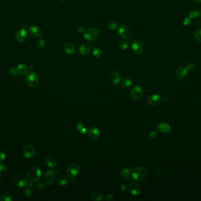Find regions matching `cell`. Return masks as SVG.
<instances>
[{
	"label": "cell",
	"instance_id": "f546056e",
	"mask_svg": "<svg viewBox=\"0 0 201 201\" xmlns=\"http://www.w3.org/2000/svg\"><path fill=\"white\" fill-rule=\"evenodd\" d=\"M7 173V169L5 165L0 163V178H4Z\"/></svg>",
	"mask_w": 201,
	"mask_h": 201
},
{
	"label": "cell",
	"instance_id": "7402d4cb",
	"mask_svg": "<svg viewBox=\"0 0 201 201\" xmlns=\"http://www.w3.org/2000/svg\"><path fill=\"white\" fill-rule=\"evenodd\" d=\"M132 174V168H124L121 170V176L122 179L125 180H128L130 179V177Z\"/></svg>",
	"mask_w": 201,
	"mask_h": 201
},
{
	"label": "cell",
	"instance_id": "8d00e7d4",
	"mask_svg": "<svg viewBox=\"0 0 201 201\" xmlns=\"http://www.w3.org/2000/svg\"><path fill=\"white\" fill-rule=\"evenodd\" d=\"M117 27V23L115 21H111L108 24V28L111 30H114Z\"/></svg>",
	"mask_w": 201,
	"mask_h": 201
},
{
	"label": "cell",
	"instance_id": "836d02e7",
	"mask_svg": "<svg viewBox=\"0 0 201 201\" xmlns=\"http://www.w3.org/2000/svg\"><path fill=\"white\" fill-rule=\"evenodd\" d=\"M23 196L26 199H30L32 196V193H31L30 189H25L23 192Z\"/></svg>",
	"mask_w": 201,
	"mask_h": 201
},
{
	"label": "cell",
	"instance_id": "bcb514c9",
	"mask_svg": "<svg viewBox=\"0 0 201 201\" xmlns=\"http://www.w3.org/2000/svg\"><path fill=\"white\" fill-rule=\"evenodd\" d=\"M106 199L107 201H112V200L114 199V197H113V196H112V195L109 194V195H107V196H106Z\"/></svg>",
	"mask_w": 201,
	"mask_h": 201
},
{
	"label": "cell",
	"instance_id": "8fae6325",
	"mask_svg": "<svg viewBox=\"0 0 201 201\" xmlns=\"http://www.w3.org/2000/svg\"><path fill=\"white\" fill-rule=\"evenodd\" d=\"M143 91L141 87L138 85L134 86L131 90V96L135 100H140L142 98Z\"/></svg>",
	"mask_w": 201,
	"mask_h": 201
},
{
	"label": "cell",
	"instance_id": "d6a6232c",
	"mask_svg": "<svg viewBox=\"0 0 201 201\" xmlns=\"http://www.w3.org/2000/svg\"><path fill=\"white\" fill-rule=\"evenodd\" d=\"M200 12L199 11L197 10H192L191 11L189 12V18L190 19H193V18H195L198 17H199L200 15Z\"/></svg>",
	"mask_w": 201,
	"mask_h": 201
},
{
	"label": "cell",
	"instance_id": "b9f144b4",
	"mask_svg": "<svg viewBox=\"0 0 201 201\" xmlns=\"http://www.w3.org/2000/svg\"><path fill=\"white\" fill-rule=\"evenodd\" d=\"M5 153L2 152V151H0V162H2L5 160Z\"/></svg>",
	"mask_w": 201,
	"mask_h": 201
},
{
	"label": "cell",
	"instance_id": "e575fe53",
	"mask_svg": "<svg viewBox=\"0 0 201 201\" xmlns=\"http://www.w3.org/2000/svg\"><path fill=\"white\" fill-rule=\"evenodd\" d=\"M194 37L196 40L199 42H201V29H199L195 32Z\"/></svg>",
	"mask_w": 201,
	"mask_h": 201
},
{
	"label": "cell",
	"instance_id": "44dd1931",
	"mask_svg": "<svg viewBox=\"0 0 201 201\" xmlns=\"http://www.w3.org/2000/svg\"><path fill=\"white\" fill-rule=\"evenodd\" d=\"M158 130L160 133H166L170 131L171 127L168 124L166 123H161L158 125Z\"/></svg>",
	"mask_w": 201,
	"mask_h": 201
},
{
	"label": "cell",
	"instance_id": "d590c367",
	"mask_svg": "<svg viewBox=\"0 0 201 201\" xmlns=\"http://www.w3.org/2000/svg\"><path fill=\"white\" fill-rule=\"evenodd\" d=\"M45 45V42L43 39H40L37 42V46L40 49H42Z\"/></svg>",
	"mask_w": 201,
	"mask_h": 201
},
{
	"label": "cell",
	"instance_id": "484cf974",
	"mask_svg": "<svg viewBox=\"0 0 201 201\" xmlns=\"http://www.w3.org/2000/svg\"><path fill=\"white\" fill-rule=\"evenodd\" d=\"M16 70L18 73L20 74H24L27 73V72L28 71V67L24 64H20L17 66Z\"/></svg>",
	"mask_w": 201,
	"mask_h": 201
},
{
	"label": "cell",
	"instance_id": "f1b7e54d",
	"mask_svg": "<svg viewBox=\"0 0 201 201\" xmlns=\"http://www.w3.org/2000/svg\"><path fill=\"white\" fill-rule=\"evenodd\" d=\"M129 45V42L128 40H122L119 43V48L121 50H127Z\"/></svg>",
	"mask_w": 201,
	"mask_h": 201
},
{
	"label": "cell",
	"instance_id": "9c48e42d",
	"mask_svg": "<svg viewBox=\"0 0 201 201\" xmlns=\"http://www.w3.org/2000/svg\"><path fill=\"white\" fill-rule=\"evenodd\" d=\"M56 178V173L54 171L50 170L45 173L44 181L48 185H51L54 182Z\"/></svg>",
	"mask_w": 201,
	"mask_h": 201
},
{
	"label": "cell",
	"instance_id": "7c38bea8",
	"mask_svg": "<svg viewBox=\"0 0 201 201\" xmlns=\"http://www.w3.org/2000/svg\"><path fill=\"white\" fill-rule=\"evenodd\" d=\"M28 32L29 34L35 38L40 37L42 36V31L38 26L32 25L28 29Z\"/></svg>",
	"mask_w": 201,
	"mask_h": 201
},
{
	"label": "cell",
	"instance_id": "ffe728a7",
	"mask_svg": "<svg viewBox=\"0 0 201 201\" xmlns=\"http://www.w3.org/2000/svg\"><path fill=\"white\" fill-rule=\"evenodd\" d=\"M121 79V74L118 71H114L112 72L111 75V83L114 85H118Z\"/></svg>",
	"mask_w": 201,
	"mask_h": 201
},
{
	"label": "cell",
	"instance_id": "5bb4252c",
	"mask_svg": "<svg viewBox=\"0 0 201 201\" xmlns=\"http://www.w3.org/2000/svg\"><path fill=\"white\" fill-rule=\"evenodd\" d=\"M27 31L24 29H20L16 34V39L20 43H22L25 42L27 39Z\"/></svg>",
	"mask_w": 201,
	"mask_h": 201
},
{
	"label": "cell",
	"instance_id": "3957f363",
	"mask_svg": "<svg viewBox=\"0 0 201 201\" xmlns=\"http://www.w3.org/2000/svg\"><path fill=\"white\" fill-rule=\"evenodd\" d=\"M13 181L15 185L17 187H25L27 185V179L26 176L21 173H16L14 175Z\"/></svg>",
	"mask_w": 201,
	"mask_h": 201
},
{
	"label": "cell",
	"instance_id": "30bf717a",
	"mask_svg": "<svg viewBox=\"0 0 201 201\" xmlns=\"http://www.w3.org/2000/svg\"><path fill=\"white\" fill-rule=\"evenodd\" d=\"M118 33L123 39H128L131 34L129 28L123 24L118 27Z\"/></svg>",
	"mask_w": 201,
	"mask_h": 201
},
{
	"label": "cell",
	"instance_id": "e0dca14e",
	"mask_svg": "<svg viewBox=\"0 0 201 201\" xmlns=\"http://www.w3.org/2000/svg\"><path fill=\"white\" fill-rule=\"evenodd\" d=\"M92 46L89 43H84L81 45L79 48V53L82 56L88 54L91 50Z\"/></svg>",
	"mask_w": 201,
	"mask_h": 201
},
{
	"label": "cell",
	"instance_id": "4fadbf2b",
	"mask_svg": "<svg viewBox=\"0 0 201 201\" xmlns=\"http://www.w3.org/2000/svg\"><path fill=\"white\" fill-rule=\"evenodd\" d=\"M129 192L134 196H137L140 194L141 192V188L139 185L135 183H132L128 186Z\"/></svg>",
	"mask_w": 201,
	"mask_h": 201
},
{
	"label": "cell",
	"instance_id": "cb8c5ba5",
	"mask_svg": "<svg viewBox=\"0 0 201 201\" xmlns=\"http://www.w3.org/2000/svg\"><path fill=\"white\" fill-rule=\"evenodd\" d=\"M68 179L67 176H64V175H61V176H59L57 179V182L58 184H59V185L61 186H65L68 183Z\"/></svg>",
	"mask_w": 201,
	"mask_h": 201
},
{
	"label": "cell",
	"instance_id": "ac0fdd59",
	"mask_svg": "<svg viewBox=\"0 0 201 201\" xmlns=\"http://www.w3.org/2000/svg\"><path fill=\"white\" fill-rule=\"evenodd\" d=\"M88 135L91 139L97 140L100 136V131L96 128H91L88 130Z\"/></svg>",
	"mask_w": 201,
	"mask_h": 201
},
{
	"label": "cell",
	"instance_id": "5b68a950",
	"mask_svg": "<svg viewBox=\"0 0 201 201\" xmlns=\"http://www.w3.org/2000/svg\"><path fill=\"white\" fill-rule=\"evenodd\" d=\"M100 36V31L97 29H88L84 32V38L88 41H94Z\"/></svg>",
	"mask_w": 201,
	"mask_h": 201
},
{
	"label": "cell",
	"instance_id": "ab89813d",
	"mask_svg": "<svg viewBox=\"0 0 201 201\" xmlns=\"http://www.w3.org/2000/svg\"><path fill=\"white\" fill-rule=\"evenodd\" d=\"M10 74L12 75V76H17L18 74V72H17V70L15 69V68H11L10 70Z\"/></svg>",
	"mask_w": 201,
	"mask_h": 201
},
{
	"label": "cell",
	"instance_id": "83f0119b",
	"mask_svg": "<svg viewBox=\"0 0 201 201\" xmlns=\"http://www.w3.org/2000/svg\"><path fill=\"white\" fill-rule=\"evenodd\" d=\"M133 85V81L129 78H125L122 81V85L125 88H128Z\"/></svg>",
	"mask_w": 201,
	"mask_h": 201
},
{
	"label": "cell",
	"instance_id": "d6986e66",
	"mask_svg": "<svg viewBox=\"0 0 201 201\" xmlns=\"http://www.w3.org/2000/svg\"><path fill=\"white\" fill-rule=\"evenodd\" d=\"M64 49L65 52L68 55H72L75 52V46L71 43L68 42L64 44Z\"/></svg>",
	"mask_w": 201,
	"mask_h": 201
},
{
	"label": "cell",
	"instance_id": "ee69618b",
	"mask_svg": "<svg viewBox=\"0 0 201 201\" xmlns=\"http://www.w3.org/2000/svg\"><path fill=\"white\" fill-rule=\"evenodd\" d=\"M77 30H78V32H80V33H84V32H85V31H86V29H84V27H82V26L78 27V29Z\"/></svg>",
	"mask_w": 201,
	"mask_h": 201
},
{
	"label": "cell",
	"instance_id": "74e56055",
	"mask_svg": "<svg viewBox=\"0 0 201 201\" xmlns=\"http://www.w3.org/2000/svg\"><path fill=\"white\" fill-rule=\"evenodd\" d=\"M187 68L188 70H192L195 68V64L194 63L192 62H189L187 64Z\"/></svg>",
	"mask_w": 201,
	"mask_h": 201
},
{
	"label": "cell",
	"instance_id": "7a4b0ae2",
	"mask_svg": "<svg viewBox=\"0 0 201 201\" xmlns=\"http://www.w3.org/2000/svg\"><path fill=\"white\" fill-rule=\"evenodd\" d=\"M41 176V171L38 167H32L27 172V178L29 181L34 183L39 181Z\"/></svg>",
	"mask_w": 201,
	"mask_h": 201
},
{
	"label": "cell",
	"instance_id": "603a6c76",
	"mask_svg": "<svg viewBox=\"0 0 201 201\" xmlns=\"http://www.w3.org/2000/svg\"><path fill=\"white\" fill-rule=\"evenodd\" d=\"M45 163L48 168H54L56 166L57 162L52 157H47L45 159Z\"/></svg>",
	"mask_w": 201,
	"mask_h": 201
},
{
	"label": "cell",
	"instance_id": "f35d334b",
	"mask_svg": "<svg viewBox=\"0 0 201 201\" xmlns=\"http://www.w3.org/2000/svg\"><path fill=\"white\" fill-rule=\"evenodd\" d=\"M190 20H191V19L189 18H185L184 20V21H183V23H184V24L185 26H189V25L190 24V22H191Z\"/></svg>",
	"mask_w": 201,
	"mask_h": 201
},
{
	"label": "cell",
	"instance_id": "681fc988",
	"mask_svg": "<svg viewBox=\"0 0 201 201\" xmlns=\"http://www.w3.org/2000/svg\"><path fill=\"white\" fill-rule=\"evenodd\" d=\"M61 1H62V2H65V1H66L67 0H60Z\"/></svg>",
	"mask_w": 201,
	"mask_h": 201
},
{
	"label": "cell",
	"instance_id": "60d3db41",
	"mask_svg": "<svg viewBox=\"0 0 201 201\" xmlns=\"http://www.w3.org/2000/svg\"><path fill=\"white\" fill-rule=\"evenodd\" d=\"M37 187L40 190H43L45 189V185H44L43 183H38L37 185Z\"/></svg>",
	"mask_w": 201,
	"mask_h": 201
},
{
	"label": "cell",
	"instance_id": "ba28073f",
	"mask_svg": "<svg viewBox=\"0 0 201 201\" xmlns=\"http://www.w3.org/2000/svg\"><path fill=\"white\" fill-rule=\"evenodd\" d=\"M23 154L27 159L34 158L35 155L34 147L31 144H26L23 148Z\"/></svg>",
	"mask_w": 201,
	"mask_h": 201
},
{
	"label": "cell",
	"instance_id": "2e32d148",
	"mask_svg": "<svg viewBox=\"0 0 201 201\" xmlns=\"http://www.w3.org/2000/svg\"><path fill=\"white\" fill-rule=\"evenodd\" d=\"M188 69L185 66L179 67L176 71V76L178 79H183L187 76L188 74Z\"/></svg>",
	"mask_w": 201,
	"mask_h": 201
},
{
	"label": "cell",
	"instance_id": "277c9868",
	"mask_svg": "<svg viewBox=\"0 0 201 201\" xmlns=\"http://www.w3.org/2000/svg\"><path fill=\"white\" fill-rule=\"evenodd\" d=\"M26 80L29 86L35 87L38 85L39 78L36 73L31 72L28 73L26 77Z\"/></svg>",
	"mask_w": 201,
	"mask_h": 201
},
{
	"label": "cell",
	"instance_id": "1f68e13d",
	"mask_svg": "<svg viewBox=\"0 0 201 201\" xmlns=\"http://www.w3.org/2000/svg\"><path fill=\"white\" fill-rule=\"evenodd\" d=\"M76 129L78 130L81 134L84 135V134L86 133V129L83 126V125H82V124L81 123H78L76 124Z\"/></svg>",
	"mask_w": 201,
	"mask_h": 201
},
{
	"label": "cell",
	"instance_id": "7bdbcfd3",
	"mask_svg": "<svg viewBox=\"0 0 201 201\" xmlns=\"http://www.w3.org/2000/svg\"><path fill=\"white\" fill-rule=\"evenodd\" d=\"M157 136V132L156 131H151V132L150 133V134H149V136H150V138H152V139L155 138Z\"/></svg>",
	"mask_w": 201,
	"mask_h": 201
},
{
	"label": "cell",
	"instance_id": "52a82bcc",
	"mask_svg": "<svg viewBox=\"0 0 201 201\" xmlns=\"http://www.w3.org/2000/svg\"><path fill=\"white\" fill-rule=\"evenodd\" d=\"M144 44L141 41L136 40L132 43V49L133 51L136 54H141L144 51Z\"/></svg>",
	"mask_w": 201,
	"mask_h": 201
},
{
	"label": "cell",
	"instance_id": "9a60e30c",
	"mask_svg": "<svg viewBox=\"0 0 201 201\" xmlns=\"http://www.w3.org/2000/svg\"><path fill=\"white\" fill-rule=\"evenodd\" d=\"M162 101V98L158 94H153L149 96L148 100V103L152 106L158 105Z\"/></svg>",
	"mask_w": 201,
	"mask_h": 201
},
{
	"label": "cell",
	"instance_id": "4dcf8cb0",
	"mask_svg": "<svg viewBox=\"0 0 201 201\" xmlns=\"http://www.w3.org/2000/svg\"><path fill=\"white\" fill-rule=\"evenodd\" d=\"M92 53H93V55L97 58L100 57L102 55V52H101L100 48H99L97 47H95L93 48Z\"/></svg>",
	"mask_w": 201,
	"mask_h": 201
},
{
	"label": "cell",
	"instance_id": "f6af8a7d",
	"mask_svg": "<svg viewBox=\"0 0 201 201\" xmlns=\"http://www.w3.org/2000/svg\"><path fill=\"white\" fill-rule=\"evenodd\" d=\"M32 183H33V182H31V181H30V182L27 183V186H26V187H27V189H31L32 188H33L34 185H33Z\"/></svg>",
	"mask_w": 201,
	"mask_h": 201
},
{
	"label": "cell",
	"instance_id": "4316f807",
	"mask_svg": "<svg viewBox=\"0 0 201 201\" xmlns=\"http://www.w3.org/2000/svg\"><path fill=\"white\" fill-rule=\"evenodd\" d=\"M13 199L12 195L9 193H3L0 196L1 201H11Z\"/></svg>",
	"mask_w": 201,
	"mask_h": 201
},
{
	"label": "cell",
	"instance_id": "d4e9b609",
	"mask_svg": "<svg viewBox=\"0 0 201 201\" xmlns=\"http://www.w3.org/2000/svg\"><path fill=\"white\" fill-rule=\"evenodd\" d=\"M91 198L94 201H100L102 199V195L100 192L95 190L91 193Z\"/></svg>",
	"mask_w": 201,
	"mask_h": 201
},
{
	"label": "cell",
	"instance_id": "6da1fadb",
	"mask_svg": "<svg viewBox=\"0 0 201 201\" xmlns=\"http://www.w3.org/2000/svg\"><path fill=\"white\" fill-rule=\"evenodd\" d=\"M147 176V171L144 167H138L132 172L131 176L132 179L136 182H141Z\"/></svg>",
	"mask_w": 201,
	"mask_h": 201
},
{
	"label": "cell",
	"instance_id": "7dc6e473",
	"mask_svg": "<svg viewBox=\"0 0 201 201\" xmlns=\"http://www.w3.org/2000/svg\"><path fill=\"white\" fill-rule=\"evenodd\" d=\"M161 170H162V168H161V166H159L157 168V173L159 174L161 172Z\"/></svg>",
	"mask_w": 201,
	"mask_h": 201
},
{
	"label": "cell",
	"instance_id": "c3c4849f",
	"mask_svg": "<svg viewBox=\"0 0 201 201\" xmlns=\"http://www.w3.org/2000/svg\"><path fill=\"white\" fill-rule=\"evenodd\" d=\"M195 1L198 3H201V0H195Z\"/></svg>",
	"mask_w": 201,
	"mask_h": 201
},
{
	"label": "cell",
	"instance_id": "8992f818",
	"mask_svg": "<svg viewBox=\"0 0 201 201\" xmlns=\"http://www.w3.org/2000/svg\"><path fill=\"white\" fill-rule=\"evenodd\" d=\"M80 172V167L78 165L73 163L70 165L67 169L66 173L68 176L70 178H75Z\"/></svg>",
	"mask_w": 201,
	"mask_h": 201
}]
</instances>
